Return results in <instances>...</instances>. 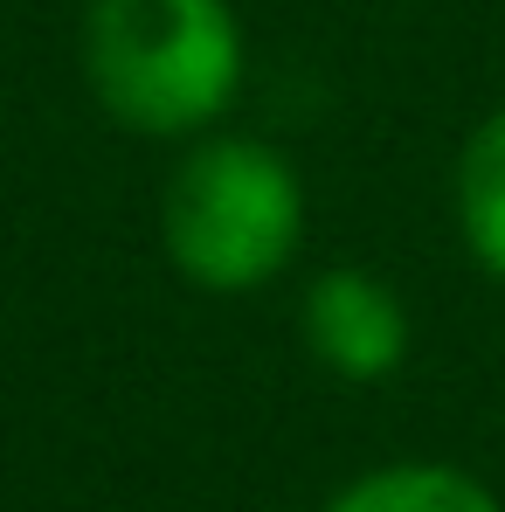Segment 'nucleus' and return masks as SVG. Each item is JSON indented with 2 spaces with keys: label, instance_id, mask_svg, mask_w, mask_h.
<instances>
[{
  "label": "nucleus",
  "instance_id": "1",
  "mask_svg": "<svg viewBox=\"0 0 505 512\" xmlns=\"http://www.w3.org/2000/svg\"><path fill=\"white\" fill-rule=\"evenodd\" d=\"M84 84L132 139H201L243 97L250 42L229 0H84Z\"/></svg>",
  "mask_w": 505,
  "mask_h": 512
},
{
  "label": "nucleus",
  "instance_id": "2",
  "mask_svg": "<svg viewBox=\"0 0 505 512\" xmlns=\"http://www.w3.org/2000/svg\"><path fill=\"white\" fill-rule=\"evenodd\" d=\"M305 243V180L291 153L250 132L187 139L160 194V250L208 298H250Z\"/></svg>",
  "mask_w": 505,
  "mask_h": 512
},
{
  "label": "nucleus",
  "instance_id": "3",
  "mask_svg": "<svg viewBox=\"0 0 505 512\" xmlns=\"http://www.w3.org/2000/svg\"><path fill=\"white\" fill-rule=\"evenodd\" d=\"M298 333H305V353H312L326 374L353 381V388L388 381V374L409 360V340H416L402 291H395L381 270H367V263H326V270L305 284V298H298Z\"/></svg>",
  "mask_w": 505,
  "mask_h": 512
},
{
  "label": "nucleus",
  "instance_id": "4",
  "mask_svg": "<svg viewBox=\"0 0 505 512\" xmlns=\"http://www.w3.org/2000/svg\"><path fill=\"white\" fill-rule=\"evenodd\" d=\"M319 512H505L499 492L464 471V464H436V457H402L381 471H360L353 485H339Z\"/></svg>",
  "mask_w": 505,
  "mask_h": 512
},
{
  "label": "nucleus",
  "instance_id": "5",
  "mask_svg": "<svg viewBox=\"0 0 505 512\" xmlns=\"http://www.w3.org/2000/svg\"><path fill=\"white\" fill-rule=\"evenodd\" d=\"M457 236L485 277L505 284V104L485 111L457 153Z\"/></svg>",
  "mask_w": 505,
  "mask_h": 512
}]
</instances>
